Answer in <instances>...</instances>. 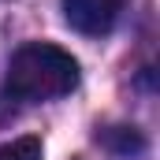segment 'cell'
Here are the masks:
<instances>
[{
  "label": "cell",
  "instance_id": "cell-1",
  "mask_svg": "<svg viewBox=\"0 0 160 160\" xmlns=\"http://www.w3.org/2000/svg\"><path fill=\"white\" fill-rule=\"evenodd\" d=\"M4 86L19 101H56L78 86V63L60 45L30 41L11 56Z\"/></svg>",
  "mask_w": 160,
  "mask_h": 160
},
{
  "label": "cell",
  "instance_id": "cell-2",
  "mask_svg": "<svg viewBox=\"0 0 160 160\" xmlns=\"http://www.w3.org/2000/svg\"><path fill=\"white\" fill-rule=\"evenodd\" d=\"M127 0H63V19L86 38H101L119 22Z\"/></svg>",
  "mask_w": 160,
  "mask_h": 160
},
{
  "label": "cell",
  "instance_id": "cell-3",
  "mask_svg": "<svg viewBox=\"0 0 160 160\" xmlns=\"http://www.w3.org/2000/svg\"><path fill=\"white\" fill-rule=\"evenodd\" d=\"M0 160H41V142L38 138H15L8 145H0Z\"/></svg>",
  "mask_w": 160,
  "mask_h": 160
},
{
  "label": "cell",
  "instance_id": "cell-4",
  "mask_svg": "<svg viewBox=\"0 0 160 160\" xmlns=\"http://www.w3.org/2000/svg\"><path fill=\"white\" fill-rule=\"evenodd\" d=\"M104 142H108L112 149H119V153L145 149V142H142V134H138L134 127H116V130H108V134H104Z\"/></svg>",
  "mask_w": 160,
  "mask_h": 160
}]
</instances>
